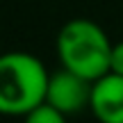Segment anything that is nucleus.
Segmentation results:
<instances>
[{
    "label": "nucleus",
    "mask_w": 123,
    "mask_h": 123,
    "mask_svg": "<svg viewBox=\"0 0 123 123\" xmlns=\"http://www.w3.org/2000/svg\"><path fill=\"white\" fill-rule=\"evenodd\" d=\"M48 68L30 53L0 55V114L25 116L43 103L48 87Z\"/></svg>",
    "instance_id": "1"
},
{
    "label": "nucleus",
    "mask_w": 123,
    "mask_h": 123,
    "mask_svg": "<svg viewBox=\"0 0 123 123\" xmlns=\"http://www.w3.org/2000/svg\"><path fill=\"white\" fill-rule=\"evenodd\" d=\"M91 84H93L91 80L62 66L59 71L48 75V87H46L43 100L66 116L78 114L91 103Z\"/></svg>",
    "instance_id": "3"
},
{
    "label": "nucleus",
    "mask_w": 123,
    "mask_h": 123,
    "mask_svg": "<svg viewBox=\"0 0 123 123\" xmlns=\"http://www.w3.org/2000/svg\"><path fill=\"white\" fill-rule=\"evenodd\" d=\"M0 55H2V53H0Z\"/></svg>",
    "instance_id": "7"
},
{
    "label": "nucleus",
    "mask_w": 123,
    "mask_h": 123,
    "mask_svg": "<svg viewBox=\"0 0 123 123\" xmlns=\"http://www.w3.org/2000/svg\"><path fill=\"white\" fill-rule=\"evenodd\" d=\"M66 119H68L66 114H62L59 110H55L43 100L23 116V123H66Z\"/></svg>",
    "instance_id": "5"
},
{
    "label": "nucleus",
    "mask_w": 123,
    "mask_h": 123,
    "mask_svg": "<svg viewBox=\"0 0 123 123\" xmlns=\"http://www.w3.org/2000/svg\"><path fill=\"white\" fill-rule=\"evenodd\" d=\"M89 110L100 123H123V75L107 71L93 80Z\"/></svg>",
    "instance_id": "4"
},
{
    "label": "nucleus",
    "mask_w": 123,
    "mask_h": 123,
    "mask_svg": "<svg viewBox=\"0 0 123 123\" xmlns=\"http://www.w3.org/2000/svg\"><path fill=\"white\" fill-rule=\"evenodd\" d=\"M110 37L89 18H73L64 23L57 34L59 64L91 82L110 71Z\"/></svg>",
    "instance_id": "2"
},
{
    "label": "nucleus",
    "mask_w": 123,
    "mask_h": 123,
    "mask_svg": "<svg viewBox=\"0 0 123 123\" xmlns=\"http://www.w3.org/2000/svg\"><path fill=\"white\" fill-rule=\"evenodd\" d=\"M110 71H112V73L123 75V41L112 43V53H110Z\"/></svg>",
    "instance_id": "6"
}]
</instances>
